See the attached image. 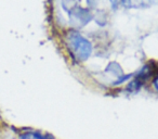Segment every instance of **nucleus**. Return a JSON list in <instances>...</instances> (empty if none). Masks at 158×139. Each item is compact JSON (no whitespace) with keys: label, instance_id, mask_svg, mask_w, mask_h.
<instances>
[{"label":"nucleus","instance_id":"obj_4","mask_svg":"<svg viewBox=\"0 0 158 139\" xmlns=\"http://www.w3.org/2000/svg\"><path fill=\"white\" fill-rule=\"evenodd\" d=\"M153 86H154V88H155L156 90L158 91V75L156 76L155 78H154V80H153Z\"/></svg>","mask_w":158,"mask_h":139},{"label":"nucleus","instance_id":"obj_1","mask_svg":"<svg viewBox=\"0 0 158 139\" xmlns=\"http://www.w3.org/2000/svg\"><path fill=\"white\" fill-rule=\"evenodd\" d=\"M65 45L73 59L78 62H85L92 53V45L80 34L69 33L65 38Z\"/></svg>","mask_w":158,"mask_h":139},{"label":"nucleus","instance_id":"obj_2","mask_svg":"<svg viewBox=\"0 0 158 139\" xmlns=\"http://www.w3.org/2000/svg\"><path fill=\"white\" fill-rule=\"evenodd\" d=\"M154 0H120L123 7L127 9H142L152 6Z\"/></svg>","mask_w":158,"mask_h":139},{"label":"nucleus","instance_id":"obj_3","mask_svg":"<svg viewBox=\"0 0 158 139\" xmlns=\"http://www.w3.org/2000/svg\"><path fill=\"white\" fill-rule=\"evenodd\" d=\"M18 139H51V138H47L44 135L40 134V132H38L27 130V132H24L19 135Z\"/></svg>","mask_w":158,"mask_h":139}]
</instances>
